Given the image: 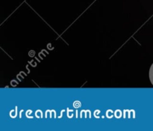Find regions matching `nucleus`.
<instances>
[{"mask_svg":"<svg viewBox=\"0 0 153 131\" xmlns=\"http://www.w3.org/2000/svg\"><path fill=\"white\" fill-rule=\"evenodd\" d=\"M149 79H150L151 82H152V84L153 85V64L151 66L150 70H149Z\"/></svg>","mask_w":153,"mask_h":131,"instance_id":"obj_1","label":"nucleus"}]
</instances>
